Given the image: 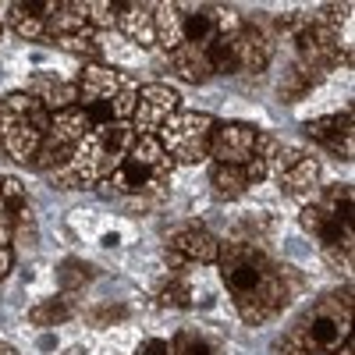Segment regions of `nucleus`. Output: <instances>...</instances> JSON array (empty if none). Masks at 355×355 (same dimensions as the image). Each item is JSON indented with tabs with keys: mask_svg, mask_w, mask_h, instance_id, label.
I'll return each instance as SVG.
<instances>
[{
	"mask_svg": "<svg viewBox=\"0 0 355 355\" xmlns=\"http://www.w3.org/2000/svg\"><path fill=\"white\" fill-rule=\"evenodd\" d=\"M256 139L259 132L245 121H217L210 135V157L214 164L249 167V160L256 157Z\"/></svg>",
	"mask_w": 355,
	"mask_h": 355,
	"instance_id": "ddd939ff",
	"label": "nucleus"
},
{
	"mask_svg": "<svg viewBox=\"0 0 355 355\" xmlns=\"http://www.w3.org/2000/svg\"><path fill=\"white\" fill-rule=\"evenodd\" d=\"M57 4H61V0H15V4H4L0 21L11 25L21 40H43L46 21L57 11Z\"/></svg>",
	"mask_w": 355,
	"mask_h": 355,
	"instance_id": "a211bd4d",
	"label": "nucleus"
},
{
	"mask_svg": "<svg viewBox=\"0 0 355 355\" xmlns=\"http://www.w3.org/2000/svg\"><path fill=\"white\" fill-rule=\"evenodd\" d=\"M25 210H28L25 185L18 182V178L0 174V245H8V242H11L15 224H18V217H21Z\"/></svg>",
	"mask_w": 355,
	"mask_h": 355,
	"instance_id": "aec40b11",
	"label": "nucleus"
},
{
	"mask_svg": "<svg viewBox=\"0 0 355 355\" xmlns=\"http://www.w3.org/2000/svg\"><path fill=\"white\" fill-rule=\"evenodd\" d=\"M139 139V132L132 128V121H114V125H93L89 135L78 142V150L71 153V160L64 167L50 171L46 178L57 189H93V185H107L110 174L121 167L125 153L132 150V142Z\"/></svg>",
	"mask_w": 355,
	"mask_h": 355,
	"instance_id": "f03ea898",
	"label": "nucleus"
},
{
	"mask_svg": "<svg viewBox=\"0 0 355 355\" xmlns=\"http://www.w3.org/2000/svg\"><path fill=\"white\" fill-rule=\"evenodd\" d=\"M277 182H281V189L288 192V196H295V199H313L316 192H320V160L316 157H299V160H295L281 178H277Z\"/></svg>",
	"mask_w": 355,
	"mask_h": 355,
	"instance_id": "412c9836",
	"label": "nucleus"
},
{
	"mask_svg": "<svg viewBox=\"0 0 355 355\" xmlns=\"http://www.w3.org/2000/svg\"><path fill=\"white\" fill-rule=\"evenodd\" d=\"M82 11H85V18H89V25L96 28H114V11H117V4H93V0H89V4H82Z\"/></svg>",
	"mask_w": 355,
	"mask_h": 355,
	"instance_id": "c756f323",
	"label": "nucleus"
},
{
	"mask_svg": "<svg viewBox=\"0 0 355 355\" xmlns=\"http://www.w3.org/2000/svg\"><path fill=\"white\" fill-rule=\"evenodd\" d=\"M167 57H171V68L182 75L185 82H206L214 75L210 61H206V50H199V46H178Z\"/></svg>",
	"mask_w": 355,
	"mask_h": 355,
	"instance_id": "b1692460",
	"label": "nucleus"
},
{
	"mask_svg": "<svg viewBox=\"0 0 355 355\" xmlns=\"http://www.w3.org/2000/svg\"><path fill=\"white\" fill-rule=\"evenodd\" d=\"M93 277H96V266H89V263H82V259H64L61 266H57V284H61L64 295L82 291Z\"/></svg>",
	"mask_w": 355,
	"mask_h": 355,
	"instance_id": "bb28decb",
	"label": "nucleus"
},
{
	"mask_svg": "<svg viewBox=\"0 0 355 355\" xmlns=\"http://www.w3.org/2000/svg\"><path fill=\"white\" fill-rule=\"evenodd\" d=\"M220 256V242L202 224H178L167 234V259L178 266H210Z\"/></svg>",
	"mask_w": 355,
	"mask_h": 355,
	"instance_id": "f8f14e48",
	"label": "nucleus"
},
{
	"mask_svg": "<svg viewBox=\"0 0 355 355\" xmlns=\"http://www.w3.org/2000/svg\"><path fill=\"white\" fill-rule=\"evenodd\" d=\"M291 334L302 345L316 352H338L352 341V291H331L320 302H313L299 323L291 327Z\"/></svg>",
	"mask_w": 355,
	"mask_h": 355,
	"instance_id": "6e6552de",
	"label": "nucleus"
},
{
	"mask_svg": "<svg viewBox=\"0 0 355 355\" xmlns=\"http://www.w3.org/2000/svg\"><path fill=\"white\" fill-rule=\"evenodd\" d=\"M28 96H36L50 114H57V110L75 107V100H78V85L61 82V78H53V75H36L33 82H28Z\"/></svg>",
	"mask_w": 355,
	"mask_h": 355,
	"instance_id": "4be33fe9",
	"label": "nucleus"
},
{
	"mask_svg": "<svg viewBox=\"0 0 355 355\" xmlns=\"http://www.w3.org/2000/svg\"><path fill=\"white\" fill-rule=\"evenodd\" d=\"M0 25H4V21H0Z\"/></svg>",
	"mask_w": 355,
	"mask_h": 355,
	"instance_id": "c9c22d12",
	"label": "nucleus"
},
{
	"mask_svg": "<svg viewBox=\"0 0 355 355\" xmlns=\"http://www.w3.org/2000/svg\"><path fill=\"white\" fill-rule=\"evenodd\" d=\"M302 227L320 242V252L338 270H352L355 252V227H352V189L334 185L327 192H316L302 206Z\"/></svg>",
	"mask_w": 355,
	"mask_h": 355,
	"instance_id": "20e7f679",
	"label": "nucleus"
},
{
	"mask_svg": "<svg viewBox=\"0 0 355 355\" xmlns=\"http://www.w3.org/2000/svg\"><path fill=\"white\" fill-rule=\"evenodd\" d=\"M89 128H93V121H89V114L82 107H68V110H57L50 117V128H46V139L40 146V153L33 160L36 171L50 174L57 167H64L71 160V153L78 150V142L89 135Z\"/></svg>",
	"mask_w": 355,
	"mask_h": 355,
	"instance_id": "9d476101",
	"label": "nucleus"
},
{
	"mask_svg": "<svg viewBox=\"0 0 355 355\" xmlns=\"http://www.w3.org/2000/svg\"><path fill=\"white\" fill-rule=\"evenodd\" d=\"M8 270H11V249H8V245H0V281L8 277Z\"/></svg>",
	"mask_w": 355,
	"mask_h": 355,
	"instance_id": "473e14b6",
	"label": "nucleus"
},
{
	"mask_svg": "<svg viewBox=\"0 0 355 355\" xmlns=\"http://www.w3.org/2000/svg\"><path fill=\"white\" fill-rule=\"evenodd\" d=\"M68 355H82V352H68Z\"/></svg>",
	"mask_w": 355,
	"mask_h": 355,
	"instance_id": "f704fd0d",
	"label": "nucleus"
},
{
	"mask_svg": "<svg viewBox=\"0 0 355 355\" xmlns=\"http://www.w3.org/2000/svg\"><path fill=\"white\" fill-rule=\"evenodd\" d=\"M214 117L199 110H178L171 114L160 128V146L174 164H199L210 157V135H214Z\"/></svg>",
	"mask_w": 355,
	"mask_h": 355,
	"instance_id": "1a4fd4ad",
	"label": "nucleus"
},
{
	"mask_svg": "<svg viewBox=\"0 0 355 355\" xmlns=\"http://www.w3.org/2000/svg\"><path fill=\"white\" fill-rule=\"evenodd\" d=\"M277 355H352V341L345 345V348H338V352H316V348H309V345H302L295 334H288L281 345H277Z\"/></svg>",
	"mask_w": 355,
	"mask_h": 355,
	"instance_id": "c85d7f7f",
	"label": "nucleus"
},
{
	"mask_svg": "<svg viewBox=\"0 0 355 355\" xmlns=\"http://www.w3.org/2000/svg\"><path fill=\"white\" fill-rule=\"evenodd\" d=\"M284 28H291L295 36V46H299V64H306L313 75L316 71H331L338 61H341V43H338V33L327 18H291V21H281Z\"/></svg>",
	"mask_w": 355,
	"mask_h": 355,
	"instance_id": "9b49d317",
	"label": "nucleus"
},
{
	"mask_svg": "<svg viewBox=\"0 0 355 355\" xmlns=\"http://www.w3.org/2000/svg\"><path fill=\"white\" fill-rule=\"evenodd\" d=\"M78 100L93 125H114V121H132V110L139 100V85L103 64H85L78 75Z\"/></svg>",
	"mask_w": 355,
	"mask_h": 355,
	"instance_id": "39448f33",
	"label": "nucleus"
},
{
	"mask_svg": "<svg viewBox=\"0 0 355 355\" xmlns=\"http://www.w3.org/2000/svg\"><path fill=\"white\" fill-rule=\"evenodd\" d=\"M125 316H128L125 306H96L89 313V323H93V327H114V323H121Z\"/></svg>",
	"mask_w": 355,
	"mask_h": 355,
	"instance_id": "7c9ffc66",
	"label": "nucleus"
},
{
	"mask_svg": "<svg viewBox=\"0 0 355 355\" xmlns=\"http://www.w3.org/2000/svg\"><path fill=\"white\" fill-rule=\"evenodd\" d=\"M252 185V178L245 167H231V164H214L210 167V189L217 199L231 202V199H242Z\"/></svg>",
	"mask_w": 355,
	"mask_h": 355,
	"instance_id": "5701e85b",
	"label": "nucleus"
},
{
	"mask_svg": "<svg viewBox=\"0 0 355 355\" xmlns=\"http://www.w3.org/2000/svg\"><path fill=\"white\" fill-rule=\"evenodd\" d=\"M171 348H174V355H217L220 341L210 331H202V327H189V331H182L171 341Z\"/></svg>",
	"mask_w": 355,
	"mask_h": 355,
	"instance_id": "a878e982",
	"label": "nucleus"
},
{
	"mask_svg": "<svg viewBox=\"0 0 355 355\" xmlns=\"http://www.w3.org/2000/svg\"><path fill=\"white\" fill-rule=\"evenodd\" d=\"M71 316H75V299L64 295V291L28 309V320H33L36 327H61V323H68Z\"/></svg>",
	"mask_w": 355,
	"mask_h": 355,
	"instance_id": "393cba45",
	"label": "nucleus"
},
{
	"mask_svg": "<svg viewBox=\"0 0 355 355\" xmlns=\"http://www.w3.org/2000/svg\"><path fill=\"white\" fill-rule=\"evenodd\" d=\"M313 82H316V75L306 64H291L284 71V78H281V96L284 100H299V96H306L313 89Z\"/></svg>",
	"mask_w": 355,
	"mask_h": 355,
	"instance_id": "cd10ccee",
	"label": "nucleus"
},
{
	"mask_svg": "<svg viewBox=\"0 0 355 355\" xmlns=\"http://www.w3.org/2000/svg\"><path fill=\"white\" fill-rule=\"evenodd\" d=\"M50 110L28 93H11L0 100V146L18 164H33L50 128Z\"/></svg>",
	"mask_w": 355,
	"mask_h": 355,
	"instance_id": "423d86ee",
	"label": "nucleus"
},
{
	"mask_svg": "<svg viewBox=\"0 0 355 355\" xmlns=\"http://www.w3.org/2000/svg\"><path fill=\"white\" fill-rule=\"evenodd\" d=\"M234 43V75H259L266 71V64H270V57H274V43L270 36L263 33V28L256 25H245L231 36Z\"/></svg>",
	"mask_w": 355,
	"mask_h": 355,
	"instance_id": "f3484780",
	"label": "nucleus"
},
{
	"mask_svg": "<svg viewBox=\"0 0 355 355\" xmlns=\"http://www.w3.org/2000/svg\"><path fill=\"white\" fill-rule=\"evenodd\" d=\"M157 4H142V0H121L114 11V25L121 33L139 43V46H157V15H153Z\"/></svg>",
	"mask_w": 355,
	"mask_h": 355,
	"instance_id": "6ab92c4d",
	"label": "nucleus"
},
{
	"mask_svg": "<svg viewBox=\"0 0 355 355\" xmlns=\"http://www.w3.org/2000/svg\"><path fill=\"white\" fill-rule=\"evenodd\" d=\"M214 288L206 281V270H178L164 288H160V306L171 309H196V306H210Z\"/></svg>",
	"mask_w": 355,
	"mask_h": 355,
	"instance_id": "dca6fc26",
	"label": "nucleus"
},
{
	"mask_svg": "<svg viewBox=\"0 0 355 355\" xmlns=\"http://www.w3.org/2000/svg\"><path fill=\"white\" fill-rule=\"evenodd\" d=\"M157 43L171 53L178 46L206 50L217 36H227L242 25V18L220 4H157Z\"/></svg>",
	"mask_w": 355,
	"mask_h": 355,
	"instance_id": "7ed1b4c3",
	"label": "nucleus"
},
{
	"mask_svg": "<svg viewBox=\"0 0 355 355\" xmlns=\"http://www.w3.org/2000/svg\"><path fill=\"white\" fill-rule=\"evenodd\" d=\"M135 355H174V348H171V341H164V338H146V341L135 348Z\"/></svg>",
	"mask_w": 355,
	"mask_h": 355,
	"instance_id": "2f4dec72",
	"label": "nucleus"
},
{
	"mask_svg": "<svg viewBox=\"0 0 355 355\" xmlns=\"http://www.w3.org/2000/svg\"><path fill=\"white\" fill-rule=\"evenodd\" d=\"M174 171V160L167 157V150L160 146L157 135H139L132 142V150L125 153L121 167L110 174V189L117 196H150V192H160L164 182Z\"/></svg>",
	"mask_w": 355,
	"mask_h": 355,
	"instance_id": "0eeeda50",
	"label": "nucleus"
},
{
	"mask_svg": "<svg viewBox=\"0 0 355 355\" xmlns=\"http://www.w3.org/2000/svg\"><path fill=\"white\" fill-rule=\"evenodd\" d=\"M0 355H18V352H15L11 345H0Z\"/></svg>",
	"mask_w": 355,
	"mask_h": 355,
	"instance_id": "72a5a7b5",
	"label": "nucleus"
},
{
	"mask_svg": "<svg viewBox=\"0 0 355 355\" xmlns=\"http://www.w3.org/2000/svg\"><path fill=\"white\" fill-rule=\"evenodd\" d=\"M306 135L323 146L331 157L352 164V153H355V132H352V110L345 114H327V117H316V121H306L302 125Z\"/></svg>",
	"mask_w": 355,
	"mask_h": 355,
	"instance_id": "2eb2a0df",
	"label": "nucleus"
},
{
	"mask_svg": "<svg viewBox=\"0 0 355 355\" xmlns=\"http://www.w3.org/2000/svg\"><path fill=\"white\" fill-rule=\"evenodd\" d=\"M220 277L231 291V302L245 323H266L291 302L295 274L277 263L256 242H227L220 245Z\"/></svg>",
	"mask_w": 355,
	"mask_h": 355,
	"instance_id": "f257e3e1",
	"label": "nucleus"
},
{
	"mask_svg": "<svg viewBox=\"0 0 355 355\" xmlns=\"http://www.w3.org/2000/svg\"><path fill=\"white\" fill-rule=\"evenodd\" d=\"M171 114H178V93L174 89L160 85V82L142 85L139 100H135V110H132V128L139 135H157Z\"/></svg>",
	"mask_w": 355,
	"mask_h": 355,
	"instance_id": "4468645a",
	"label": "nucleus"
}]
</instances>
